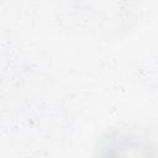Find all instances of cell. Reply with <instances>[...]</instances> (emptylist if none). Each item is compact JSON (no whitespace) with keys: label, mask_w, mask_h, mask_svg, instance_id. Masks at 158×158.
Listing matches in <instances>:
<instances>
[{"label":"cell","mask_w":158,"mask_h":158,"mask_svg":"<svg viewBox=\"0 0 158 158\" xmlns=\"http://www.w3.org/2000/svg\"><path fill=\"white\" fill-rule=\"evenodd\" d=\"M93 158H157L156 143L137 128L117 127L98 141Z\"/></svg>","instance_id":"6da1fadb"}]
</instances>
